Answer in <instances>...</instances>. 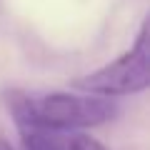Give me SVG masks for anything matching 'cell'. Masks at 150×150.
<instances>
[{
    "label": "cell",
    "instance_id": "1",
    "mask_svg": "<svg viewBox=\"0 0 150 150\" xmlns=\"http://www.w3.org/2000/svg\"><path fill=\"white\" fill-rule=\"evenodd\" d=\"M70 85L80 93H93V95H105V98L138 95V93L148 90V85H150L148 25L145 23L140 25L138 38H135L130 50H125L120 58L110 60L103 68L70 80Z\"/></svg>",
    "mask_w": 150,
    "mask_h": 150
},
{
    "label": "cell",
    "instance_id": "2",
    "mask_svg": "<svg viewBox=\"0 0 150 150\" xmlns=\"http://www.w3.org/2000/svg\"><path fill=\"white\" fill-rule=\"evenodd\" d=\"M30 108L35 118L53 130H80V128H98L110 123L120 112L118 103L105 95H73V93H45L30 95Z\"/></svg>",
    "mask_w": 150,
    "mask_h": 150
},
{
    "label": "cell",
    "instance_id": "3",
    "mask_svg": "<svg viewBox=\"0 0 150 150\" xmlns=\"http://www.w3.org/2000/svg\"><path fill=\"white\" fill-rule=\"evenodd\" d=\"M68 150H108L100 140L90 138V135H73V138L65 143Z\"/></svg>",
    "mask_w": 150,
    "mask_h": 150
},
{
    "label": "cell",
    "instance_id": "4",
    "mask_svg": "<svg viewBox=\"0 0 150 150\" xmlns=\"http://www.w3.org/2000/svg\"><path fill=\"white\" fill-rule=\"evenodd\" d=\"M0 150H13V145L8 143V138H5L3 133H0Z\"/></svg>",
    "mask_w": 150,
    "mask_h": 150
}]
</instances>
